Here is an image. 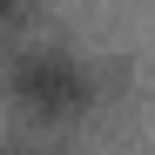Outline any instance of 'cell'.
Instances as JSON below:
<instances>
[{
  "label": "cell",
  "instance_id": "cell-2",
  "mask_svg": "<svg viewBox=\"0 0 155 155\" xmlns=\"http://www.w3.org/2000/svg\"><path fill=\"white\" fill-rule=\"evenodd\" d=\"M7 20H14V0H0V27H7Z\"/></svg>",
  "mask_w": 155,
  "mask_h": 155
},
{
  "label": "cell",
  "instance_id": "cell-3",
  "mask_svg": "<svg viewBox=\"0 0 155 155\" xmlns=\"http://www.w3.org/2000/svg\"><path fill=\"white\" fill-rule=\"evenodd\" d=\"M34 155H41V148H34Z\"/></svg>",
  "mask_w": 155,
  "mask_h": 155
},
{
  "label": "cell",
  "instance_id": "cell-1",
  "mask_svg": "<svg viewBox=\"0 0 155 155\" xmlns=\"http://www.w3.org/2000/svg\"><path fill=\"white\" fill-rule=\"evenodd\" d=\"M14 94H20V108H34L47 121H68L94 101V74L68 47H34V54L14 61Z\"/></svg>",
  "mask_w": 155,
  "mask_h": 155
}]
</instances>
